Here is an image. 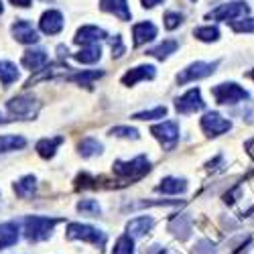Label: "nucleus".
<instances>
[{"label":"nucleus","mask_w":254,"mask_h":254,"mask_svg":"<svg viewBox=\"0 0 254 254\" xmlns=\"http://www.w3.org/2000/svg\"><path fill=\"white\" fill-rule=\"evenodd\" d=\"M57 224H59V220H55V218H47V216H27V218L23 220L25 236H27L29 242L47 240Z\"/></svg>","instance_id":"1"},{"label":"nucleus","mask_w":254,"mask_h":254,"mask_svg":"<svg viewBox=\"0 0 254 254\" xmlns=\"http://www.w3.org/2000/svg\"><path fill=\"white\" fill-rule=\"evenodd\" d=\"M112 169H114V173H116L118 177L134 181V179H140L142 175L149 173L151 163H149V159H146L144 155H138V157L132 159V161H116Z\"/></svg>","instance_id":"2"},{"label":"nucleus","mask_w":254,"mask_h":254,"mask_svg":"<svg viewBox=\"0 0 254 254\" xmlns=\"http://www.w3.org/2000/svg\"><path fill=\"white\" fill-rule=\"evenodd\" d=\"M6 110L16 120H33L39 112V102L31 96H16L6 102Z\"/></svg>","instance_id":"3"},{"label":"nucleus","mask_w":254,"mask_h":254,"mask_svg":"<svg viewBox=\"0 0 254 254\" xmlns=\"http://www.w3.org/2000/svg\"><path fill=\"white\" fill-rule=\"evenodd\" d=\"M67 238L90 242V244H96V246H104V242H106L104 232L94 228V226H88V224H69L67 226Z\"/></svg>","instance_id":"4"},{"label":"nucleus","mask_w":254,"mask_h":254,"mask_svg":"<svg viewBox=\"0 0 254 254\" xmlns=\"http://www.w3.org/2000/svg\"><path fill=\"white\" fill-rule=\"evenodd\" d=\"M211 96L216 98L218 104H238L248 98V92L240 88L238 83L228 81V83H218V86L211 88Z\"/></svg>","instance_id":"5"},{"label":"nucleus","mask_w":254,"mask_h":254,"mask_svg":"<svg viewBox=\"0 0 254 254\" xmlns=\"http://www.w3.org/2000/svg\"><path fill=\"white\" fill-rule=\"evenodd\" d=\"M218 65H220V61H211V63L195 61V63H191V65H187L185 69H181V73L177 75V83H179V86H183V83H189V81L203 79V77L214 73Z\"/></svg>","instance_id":"6"},{"label":"nucleus","mask_w":254,"mask_h":254,"mask_svg":"<svg viewBox=\"0 0 254 254\" xmlns=\"http://www.w3.org/2000/svg\"><path fill=\"white\" fill-rule=\"evenodd\" d=\"M250 12V6L246 2H230V4H222L216 10H211L207 14V18H214V20H222V23H236L242 16H246Z\"/></svg>","instance_id":"7"},{"label":"nucleus","mask_w":254,"mask_h":254,"mask_svg":"<svg viewBox=\"0 0 254 254\" xmlns=\"http://www.w3.org/2000/svg\"><path fill=\"white\" fill-rule=\"evenodd\" d=\"M232 128V122L218 112H205L201 118V130L207 136H220Z\"/></svg>","instance_id":"8"},{"label":"nucleus","mask_w":254,"mask_h":254,"mask_svg":"<svg viewBox=\"0 0 254 254\" xmlns=\"http://www.w3.org/2000/svg\"><path fill=\"white\" fill-rule=\"evenodd\" d=\"M151 132L155 134L157 140H161V144L165 146L167 151H171L175 146V142H177V138H179V126L175 122H171V120H167V122L155 124L151 128Z\"/></svg>","instance_id":"9"},{"label":"nucleus","mask_w":254,"mask_h":254,"mask_svg":"<svg viewBox=\"0 0 254 254\" xmlns=\"http://www.w3.org/2000/svg\"><path fill=\"white\" fill-rule=\"evenodd\" d=\"M203 106H205V102L201 100V92H199L197 88L185 92L181 98L175 100V110H177L179 114H193V112H199V110H203Z\"/></svg>","instance_id":"10"},{"label":"nucleus","mask_w":254,"mask_h":254,"mask_svg":"<svg viewBox=\"0 0 254 254\" xmlns=\"http://www.w3.org/2000/svg\"><path fill=\"white\" fill-rule=\"evenodd\" d=\"M10 31H12V37L18 41V43H23V45H35L39 41L37 29L29 23V20H25V18H18L16 23L12 25Z\"/></svg>","instance_id":"11"},{"label":"nucleus","mask_w":254,"mask_h":254,"mask_svg":"<svg viewBox=\"0 0 254 254\" xmlns=\"http://www.w3.org/2000/svg\"><path fill=\"white\" fill-rule=\"evenodd\" d=\"M106 37V31L104 29H100V27H92V25H88V27H81L77 33H75V37H73V41L77 45H83V47H88V45H96L98 41H104Z\"/></svg>","instance_id":"12"},{"label":"nucleus","mask_w":254,"mask_h":254,"mask_svg":"<svg viewBox=\"0 0 254 254\" xmlns=\"http://www.w3.org/2000/svg\"><path fill=\"white\" fill-rule=\"evenodd\" d=\"M39 27L45 35H57L63 31V14L59 10H45L39 20Z\"/></svg>","instance_id":"13"},{"label":"nucleus","mask_w":254,"mask_h":254,"mask_svg":"<svg viewBox=\"0 0 254 254\" xmlns=\"http://www.w3.org/2000/svg\"><path fill=\"white\" fill-rule=\"evenodd\" d=\"M49 61V55L45 49H29L23 55V65L31 71H41Z\"/></svg>","instance_id":"14"},{"label":"nucleus","mask_w":254,"mask_h":254,"mask_svg":"<svg viewBox=\"0 0 254 254\" xmlns=\"http://www.w3.org/2000/svg\"><path fill=\"white\" fill-rule=\"evenodd\" d=\"M100 8L104 12H110L120 20H130V8L126 0H100Z\"/></svg>","instance_id":"15"},{"label":"nucleus","mask_w":254,"mask_h":254,"mask_svg":"<svg viewBox=\"0 0 254 254\" xmlns=\"http://www.w3.org/2000/svg\"><path fill=\"white\" fill-rule=\"evenodd\" d=\"M155 73L157 71L153 65H138V67H132L130 71H126L122 75V83L124 86H134V83H138L142 79H153Z\"/></svg>","instance_id":"16"},{"label":"nucleus","mask_w":254,"mask_h":254,"mask_svg":"<svg viewBox=\"0 0 254 254\" xmlns=\"http://www.w3.org/2000/svg\"><path fill=\"white\" fill-rule=\"evenodd\" d=\"M132 37H134V47H140L157 37V27L149 23V20H144V23H138L132 27Z\"/></svg>","instance_id":"17"},{"label":"nucleus","mask_w":254,"mask_h":254,"mask_svg":"<svg viewBox=\"0 0 254 254\" xmlns=\"http://www.w3.org/2000/svg\"><path fill=\"white\" fill-rule=\"evenodd\" d=\"M169 230H171L179 240H187L191 236V218H189V214L175 216L171 222H169Z\"/></svg>","instance_id":"18"},{"label":"nucleus","mask_w":254,"mask_h":254,"mask_svg":"<svg viewBox=\"0 0 254 254\" xmlns=\"http://www.w3.org/2000/svg\"><path fill=\"white\" fill-rule=\"evenodd\" d=\"M153 226H155V220H153V218L142 216V218H134V220H130L128 224H126V232H128L130 238H140V236H144Z\"/></svg>","instance_id":"19"},{"label":"nucleus","mask_w":254,"mask_h":254,"mask_svg":"<svg viewBox=\"0 0 254 254\" xmlns=\"http://www.w3.org/2000/svg\"><path fill=\"white\" fill-rule=\"evenodd\" d=\"M18 240V226L14 222H4L0 224V250L8 246H14Z\"/></svg>","instance_id":"20"},{"label":"nucleus","mask_w":254,"mask_h":254,"mask_svg":"<svg viewBox=\"0 0 254 254\" xmlns=\"http://www.w3.org/2000/svg\"><path fill=\"white\" fill-rule=\"evenodd\" d=\"M187 189V183L185 179H179V177H165L159 185H157V191L159 193H173V195H179V193H185Z\"/></svg>","instance_id":"21"},{"label":"nucleus","mask_w":254,"mask_h":254,"mask_svg":"<svg viewBox=\"0 0 254 254\" xmlns=\"http://www.w3.org/2000/svg\"><path fill=\"white\" fill-rule=\"evenodd\" d=\"M63 142V136H55V138H41L37 142V153L39 157H43V159H51L55 157V151H57V146Z\"/></svg>","instance_id":"22"},{"label":"nucleus","mask_w":254,"mask_h":254,"mask_svg":"<svg viewBox=\"0 0 254 254\" xmlns=\"http://www.w3.org/2000/svg\"><path fill=\"white\" fill-rule=\"evenodd\" d=\"M27 146V138L16 136V134H4L0 136V153H10L16 149H25Z\"/></svg>","instance_id":"23"},{"label":"nucleus","mask_w":254,"mask_h":254,"mask_svg":"<svg viewBox=\"0 0 254 254\" xmlns=\"http://www.w3.org/2000/svg\"><path fill=\"white\" fill-rule=\"evenodd\" d=\"M35 187H37V179L33 175H25L23 179L14 183V193L18 197H31L35 193Z\"/></svg>","instance_id":"24"},{"label":"nucleus","mask_w":254,"mask_h":254,"mask_svg":"<svg viewBox=\"0 0 254 254\" xmlns=\"http://www.w3.org/2000/svg\"><path fill=\"white\" fill-rule=\"evenodd\" d=\"M177 47H179V43H177V41H163V43L161 45H157V47H153V49H149V55L151 57H157V59H167L169 55H171V53H175L177 51Z\"/></svg>","instance_id":"25"},{"label":"nucleus","mask_w":254,"mask_h":254,"mask_svg":"<svg viewBox=\"0 0 254 254\" xmlns=\"http://www.w3.org/2000/svg\"><path fill=\"white\" fill-rule=\"evenodd\" d=\"M77 151H79L81 157H86V159L94 157V155H100L102 153V142H98L96 138H83L77 144Z\"/></svg>","instance_id":"26"},{"label":"nucleus","mask_w":254,"mask_h":254,"mask_svg":"<svg viewBox=\"0 0 254 254\" xmlns=\"http://www.w3.org/2000/svg\"><path fill=\"white\" fill-rule=\"evenodd\" d=\"M18 79V69L14 63L10 61H0V81L4 83V86H10Z\"/></svg>","instance_id":"27"},{"label":"nucleus","mask_w":254,"mask_h":254,"mask_svg":"<svg viewBox=\"0 0 254 254\" xmlns=\"http://www.w3.org/2000/svg\"><path fill=\"white\" fill-rule=\"evenodd\" d=\"M73 57H75L79 63H96V61H100V57H102V49H100L98 45H88V47H83L81 51H77Z\"/></svg>","instance_id":"28"},{"label":"nucleus","mask_w":254,"mask_h":254,"mask_svg":"<svg viewBox=\"0 0 254 254\" xmlns=\"http://www.w3.org/2000/svg\"><path fill=\"white\" fill-rule=\"evenodd\" d=\"M193 37L197 39V41H201V43H214V41H218L220 39V31H218V27H197L195 31H193Z\"/></svg>","instance_id":"29"},{"label":"nucleus","mask_w":254,"mask_h":254,"mask_svg":"<svg viewBox=\"0 0 254 254\" xmlns=\"http://www.w3.org/2000/svg\"><path fill=\"white\" fill-rule=\"evenodd\" d=\"M102 75H104V71H81V73H71L67 79L75 81V83H81V86H90L94 79H100Z\"/></svg>","instance_id":"30"},{"label":"nucleus","mask_w":254,"mask_h":254,"mask_svg":"<svg viewBox=\"0 0 254 254\" xmlns=\"http://www.w3.org/2000/svg\"><path fill=\"white\" fill-rule=\"evenodd\" d=\"M114 254H134V242L128 234H124L116 240V246H114Z\"/></svg>","instance_id":"31"},{"label":"nucleus","mask_w":254,"mask_h":254,"mask_svg":"<svg viewBox=\"0 0 254 254\" xmlns=\"http://www.w3.org/2000/svg\"><path fill=\"white\" fill-rule=\"evenodd\" d=\"M77 211H81V214H88V216H100V205L94 199H81L77 203Z\"/></svg>","instance_id":"32"},{"label":"nucleus","mask_w":254,"mask_h":254,"mask_svg":"<svg viewBox=\"0 0 254 254\" xmlns=\"http://www.w3.org/2000/svg\"><path fill=\"white\" fill-rule=\"evenodd\" d=\"M165 114H167V108H165V106H159V108H155V110L138 112V114H134L132 118H134V120H155V118H163Z\"/></svg>","instance_id":"33"},{"label":"nucleus","mask_w":254,"mask_h":254,"mask_svg":"<svg viewBox=\"0 0 254 254\" xmlns=\"http://www.w3.org/2000/svg\"><path fill=\"white\" fill-rule=\"evenodd\" d=\"M112 136H120V138H138V130L136 128H130V126H114L110 130Z\"/></svg>","instance_id":"34"},{"label":"nucleus","mask_w":254,"mask_h":254,"mask_svg":"<svg viewBox=\"0 0 254 254\" xmlns=\"http://www.w3.org/2000/svg\"><path fill=\"white\" fill-rule=\"evenodd\" d=\"M163 20H165V29L173 31V29H177L183 23V14H179V12H167L163 16Z\"/></svg>","instance_id":"35"},{"label":"nucleus","mask_w":254,"mask_h":254,"mask_svg":"<svg viewBox=\"0 0 254 254\" xmlns=\"http://www.w3.org/2000/svg\"><path fill=\"white\" fill-rule=\"evenodd\" d=\"M232 29L236 33H254V18H242L232 23Z\"/></svg>","instance_id":"36"},{"label":"nucleus","mask_w":254,"mask_h":254,"mask_svg":"<svg viewBox=\"0 0 254 254\" xmlns=\"http://www.w3.org/2000/svg\"><path fill=\"white\" fill-rule=\"evenodd\" d=\"M193 254H216V246L211 240H199L193 248Z\"/></svg>","instance_id":"37"},{"label":"nucleus","mask_w":254,"mask_h":254,"mask_svg":"<svg viewBox=\"0 0 254 254\" xmlns=\"http://www.w3.org/2000/svg\"><path fill=\"white\" fill-rule=\"evenodd\" d=\"M122 53H124L122 39H120V37H114V39H112V55H114V57H120Z\"/></svg>","instance_id":"38"},{"label":"nucleus","mask_w":254,"mask_h":254,"mask_svg":"<svg viewBox=\"0 0 254 254\" xmlns=\"http://www.w3.org/2000/svg\"><path fill=\"white\" fill-rule=\"evenodd\" d=\"M140 2H142V6H144V8H155L157 4H161V2H163V0H140Z\"/></svg>","instance_id":"39"},{"label":"nucleus","mask_w":254,"mask_h":254,"mask_svg":"<svg viewBox=\"0 0 254 254\" xmlns=\"http://www.w3.org/2000/svg\"><path fill=\"white\" fill-rule=\"evenodd\" d=\"M10 2H12L14 6H20V8H27V6H31V0H10Z\"/></svg>","instance_id":"40"},{"label":"nucleus","mask_w":254,"mask_h":254,"mask_svg":"<svg viewBox=\"0 0 254 254\" xmlns=\"http://www.w3.org/2000/svg\"><path fill=\"white\" fill-rule=\"evenodd\" d=\"M220 161H222V157H216L214 161H209V163H207V169H209V171H211V169H216V165H218Z\"/></svg>","instance_id":"41"},{"label":"nucleus","mask_w":254,"mask_h":254,"mask_svg":"<svg viewBox=\"0 0 254 254\" xmlns=\"http://www.w3.org/2000/svg\"><path fill=\"white\" fill-rule=\"evenodd\" d=\"M246 149H248V153H250V155L254 157V140H250V142L246 144Z\"/></svg>","instance_id":"42"},{"label":"nucleus","mask_w":254,"mask_h":254,"mask_svg":"<svg viewBox=\"0 0 254 254\" xmlns=\"http://www.w3.org/2000/svg\"><path fill=\"white\" fill-rule=\"evenodd\" d=\"M2 122H6V120H4V118H2V114H0V124H2Z\"/></svg>","instance_id":"43"},{"label":"nucleus","mask_w":254,"mask_h":254,"mask_svg":"<svg viewBox=\"0 0 254 254\" xmlns=\"http://www.w3.org/2000/svg\"><path fill=\"white\" fill-rule=\"evenodd\" d=\"M250 77H252V79H254V69H252V71H250Z\"/></svg>","instance_id":"44"},{"label":"nucleus","mask_w":254,"mask_h":254,"mask_svg":"<svg viewBox=\"0 0 254 254\" xmlns=\"http://www.w3.org/2000/svg\"><path fill=\"white\" fill-rule=\"evenodd\" d=\"M0 14H2V2H0Z\"/></svg>","instance_id":"45"}]
</instances>
